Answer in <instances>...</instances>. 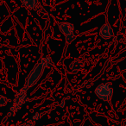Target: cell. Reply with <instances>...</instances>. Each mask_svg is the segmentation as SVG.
<instances>
[{"label": "cell", "mask_w": 126, "mask_h": 126, "mask_svg": "<svg viewBox=\"0 0 126 126\" xmlns=\"http://www.w3.org/2000/svg\"><path fill=\"white\" fill-rule=\"evenodd\" d=\"M114 90L111 84L109 82L102 83L95 89V94L99 99L103 101H110L113 96Z\"/></svg>", "instance_id": "1"}, {"label": "cell", "mask_w": 126, "mask_h": 126, "mask_svg": "<svg viewBox=\"0 0 126 126\" xmlns=\"http://www.w3.org/2000/svg\"><path fill=\"white\" fill-rule=\"evenodd\" d=\"M43 68H44V67L42 65L41 62H39L38 64L35 66V68L32 70V72L30 74L29 77L27 78V80H26L27 87L34 86V85L38 81V79H40L41 75H42V74Z\"/></svg>", "instance_id": "2"}, {"label": "cell", "mask_w": 126, "mask_h": 126, "mask_svg": "<svg viewBox=\"0 0 126 126\" xmlns=\"http://www.w3.org/2000/svg\"><path fill=\"white\" fill-rule=\"evenodd\" d=\"M25 101H26V93H25V90L23 89L16 95L15 101L11 108V113L14 114L15 112L17 111L18 109H20L23 105V104L25 103Z\"/></svg>", "instance_id": "3"}, {"label": "cell", "mask_w": 126, "mask_h": 126, "mask_svg": "<svg viewBox=\"0 0 126 126\" xmlns=\"http://www.w3.org/2000/svg\"><path fill=\"white\" fill-rule=\"evenodd\" d=\"M99 35L105 40H109L113 36V30L109 23H105L102 26V28L100 29Z\"/></svg>", "instance_id": "4"}, {"label": "cell", "mask_w": 126, "mask_h": 126, "mask_svg": "<svg viewBox=\"0 0 126 126\" xmlns=\"http://www.w3.org/2000/svg\"><path fill=\"white\" fill-rule=\"evenodd\" d=\"M60 30L66 36L70 35H74V25L68 23H60Z\"/></svg>", "instance_id": "5"}, {"label": "cell", "mask_w": 126, "mask_h": 126, "mask_svg": "<svg viewBox=\"0 0 126 126\" xmlns=\"http://www.w3.org/2000/svg\"><path fill=\"white\" fill-rule=\"evenodd\" d=\"M22 2L24 4V6L31 10L36 9V7L38 6V1L37 0H22Z\"/></svg>", "instance_id": "6"}, {"label": "cell", "mask_w": 126, "mask_h": 126, "mask_svg": "<svg viewBox=\"0 0 126 126\" xmlns=\"http://www.w3.org/2000/svg\"><path fill=\"white\" fill-rule=\"evenodd\" d=\"M83 67H84V64H83V62H81L79 61H75L70 65L71 70L74 73L78 72V71H80L83 68Z\"/></svg>", "instance_id": "7"}, {"label": "cell", "mask_w": 126, "mask_h": 126, "mask_svg": "<svg viewBox=\"0 0 126 126\" xmlns=\"http://www.w3.org/2000/svg\"><path fill=\"white\" fill-rule=\"evenodd\" d=\"M40 62L42 63V65L44 67H49V66H52V61H51L49 57L42 58V60L40 61Z\"/></svg>", "instance_id": "8"}, {"label": "cell", "mask_w": 126, "mask_h": 126, "mask_svg": "<svg viewBox=\"0 0 126 126\" xmlns=\"http://www.w3.org/2000/svg\"><path fill=\"white\" fill-rule=\"evenodd\" d=\"M6 103H7V98L0 95V106H4L6 105Z\"/></svg>", "instance_id": "9"}, {"label": "cell", "mask_w": 126, "mask_h": 126, "mask_svg": "<svg viewBox=\"0 0 126 126\" xmlns=\"http://www.w3.org/2000/svg\"><path fill=\"white\" fill-rule=\"evenodd\" d=\"M17 126H33V124H32V123L30 122V121H28V122L24 123L23 124H20V125H17Z\"/></svg>", "instance_id": "10"}]
</instances>
